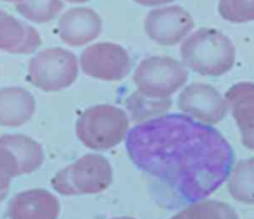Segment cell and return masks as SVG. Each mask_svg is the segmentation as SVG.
Segmentation results:
<instances>
[{"label":"cell","instance_id":"1","mask_svg":"<svg viewBox=\"0 0 254 219\" xmlns=\"http://www.w3.org/2000/svg\"><path fill=\"white\" fill-rule=\"evenodd\" d=\"M126 148L140 169L189 202L220 186L234 160L230 145L215 128L183 114L139 123L127 133Z\"/></svg>","mask_w":254,"mask_h":219},{"label":"cell","instance_id":"2","mask_svg":"<svg viewBox=\"0 0 254 219\" xmlns=\"http://www.w3.org/2000/svg\"><path fill=\"white\" fill-rule=\"evenodd\" d=\"M184 63L201 75L218 76L229 71L235 61V48L220 31L200 28L181 46Z\"/></svg>","mask_w":254,"mask_h":219},{"label":"cell","instance_id":"3","mask_svg":"<svg viewBox=\"0 0 254 219\" xmlns=\"http://www.w3.org/2000/svg\"><path fill=\"white\" fill-rule=\"evenodd\" d=\"M129 120L119 107L100 104L83 111L75 125L80 142L95 151H106L119 145L127 136Z\"/></svg>","mask_w":254,"mask_h":219},{"label":"cell","instance_id":"4","mask_svg":"<svg viewBox=\"0 0 254 219\" xmlns=\"http://www.w3.org/2000/svg\"><path fill=\"white\" fill-rule=\"evenodd\" d=\"M112 179V167L107 159L96 154H86L60 169L51 183L60 194L78 195L99 193L111 184Z\"/></svg>","mask_w":254,"mask_h":219},{"label":"cell","instance_id":"5","mask_svg":"<svg viewBox=\"0 0 254 219\" xmlns=\"http://www.w3.org/2000/svg\"><path fill=\"white\" fill-rule=\"evenodd\" d=\"M44 161L42 146L26 135L0 137V202L9 192L11 179L38 169Z\"/></svg>","mask_w":254,"mask_h":219},{"label":"cell","instance_id":"6","mask_svg":"<svg viewBox=\"0 0 254 219\" xmlns=\"http://www.w3.org/2000/svg\"><path fill=\"white\" fill-rule=\"evenodd\" d=\"M78 63L71 52L51 48L38 53L30 59L28 80L44 91H60L76 79Z\"/></svg>","mask_w":254,"mask_h":219},{"label":"cell","instance_id":"7","mask_svg":"<svg viewBox=\"0 0 254 219\" xmlns=\"http://www.w3.org/2000/svg\"><path fill=\"white\" fill-rule=\"evenodd\" d=\"M189 72L178 60L165 55H153L137 66L133 80L138 91L151 98H168L187 81Z\"/></svg>","mask_w":254,"mask_h":219},{"label":"cell","instance_id":"8","mask_svg":"<svg viewBox=\"0 0 254 219\" xmlns=\"http://www.w3.org/2000/svg\"><path fill=\"white\" fill-rule=\"evenodd\" d=\"M79 62L86 75L106 81L121 80L132 65L126 50L114 43H97L86 48Z\"/></svg>","mask_w":254,"mask_h":219},{"label":"cell","instance_id":"9","mask_svg":"<svg viewBox=\"0 0 254 219\" xmlns=\"http://www.w3.org/2000/svg\"><path fill=\"white\" fill-rule=\"evenodd\" d=\"M178 107L187 116L206 125L219 123L227 113V103L216 88L195 82L179 95Z\"/></svg>","mask_w":254,"mask_h":219},{"label":"cell","instance_id":"10","mask_svg":"<svg viewBox=\"0 0 254 219\" xmlns=\"http://www.w3.org/2000/svg\"><path fill=\"white\" fill-rule=\"evenodd\" d=\"M190 14L178 5L151 10L144 21L147 36L163 46H173L181 42L193 28Z\"/></svg>","mask_w":254,"mask_h":219},{"label":"cell","instance_id":"11","mask_svg":"<svg viewBox=\"0 0 254 219\" xmlns=\"http://www.w3.org/2000/svg\"><path fill=\"white\" fill-rule=\"evenodd\" d=\"M58 31L64 43L71 47H80L93 41L100 35L102 20L90 8H71L60 18Z\"/></svg>","mask_w":254,"mask_h":219},{"label":"cell","instance_id":"12","mask_svg":"<svg viewBox=\"0 0 254 219\" xmlns=\"http://www.w3.org/2000/svg\"><path fill=\"white\" fill-rule=\"evenodd\" d=\"M61 206L58 198L43 188L17 193L9 202L10 219H57Z\"/></svg>","mask_w":254,"mask_h":219},{"label":"cell","instance_id":"13","mask_svg":"<svg viewBox=\"0 0 254 219\" xmlns=\"http://www.w3.org/2000/svg\"><path fill=\"white\" fill-rule=\"evenodd\" d=\"M225 101L239 128L242 144L254 150V83L233 84L225 93Z\"/></svg>","mask_w":254,"mask_h":219},{"label":"cell","instance_id":"14","mask_svg":"<svg viewBox=\"0 0 254 219\" xmlns=\"http://www.w3.org/2000/svg\"><path fill=\"white\" fill-rule=\"evenodd\" d=\"M42 44L31 25L0 10V50L11 54H30Z\"/></svg>","mask_w":254,"mask_h":219},{"label":"cell","instance_id":"15","mask_svg":"<svg viewBox=\"0 0 254 219\" xmlns=\"http://www.w3.org/2000/svg\"><path fill=\"white\" fill-rule=\"evenodd\" d=\"M36 101L26 89L17 86L0 89V125L19 127L34 115Z\"/></svg>","mask_w":254,"mask_h":219},{"label":"cell","instance_id":"16","mask_svg":"<svg viewBox=\"0 0 254 219\" xmlns=\"http://www.w3.org/2000/svg\"><path fill=\"white\" fill-rule=\"evenodd\" d=\"M227 188L235 200L254 205V158L242 160L231 168Z\"/></svg>","mask_w":254,"mask_h":219},{"label":"cell","instance_id":"17","mask_svg":"<svg viewBox=\"0 0 254 219\" xmlns=\"http://www.w3.org/2000/svg\"><path fill=\"white\" fill-rule=\"evenodd\" d=\"M125 104L131 120L142 123L165 115L172 106V99L170 97L151 98L137 90L126 99Z\"/></svg>","mask_w":254,"mask_h":219},{"label":"cell","instance_id":"18","mask_svg":"<svg viewBox=\"0 0 254 219\" xmlns=\"http://www.w3.org/2000/svg\"><path fill=\"white\" fill-rule=\"evenodd\" d=\"M16 10L29 21L43 24L54 19L64 7L62 0H19Z\"/></svg>","mask_w":254,"mask_h":219},{"label":"cell","instance_id":"19","mask_svg":"<svg viewBox=\"0 0 254 219\" xmlns=\"http://www.w3.org/2000/svg\"><path fill=\"white\" fill-rule=\"evenodd\" d=\"M186 219H238L234 208L222 201L205 199L182 210Z\"/></svg>","mask_w":254,"mask_h":219},{"label":"cell","instance_id":"20","mask_svg":"<svg viewBox=\"0 0 254 219\" xmlns=\"http://www.w3.org/2000/svg\"><path fill=\"white\" fill-rule=\"evenodd\" d=\"M218 12L224 20L231 23L254 21V0H220Z\"/></svg>","mask_w":254,"mask_h":219},{"label":"cell","instance_id":"21","mask_svg":"<svg viewBox=\"0 0 254 219\" xmlns=\"http://www.w3.org/2000/svg\"><path fill=\"white\" fill-rule=\"evenodd\" d=\"M133 1L144 6H159V5L173 2L175 0H133Z\"/></svg>","mask_w":254,"mask_h":219},{"label":"cell","instance_id":"22","mask_svg":"<svg viewBox=\"0 0 254 219\" xmlns=\"http://www.w3.org/2000/svg\"><path fill=\"white\" fill-rule=\"evenodd\" d=\"M171 219H186L185 218V216H184V214L182 213V211H180L178 214H176V215H174Z\"/></svg>","mask_w":254,"mask_h":219},{"label":"cell","instance_id":"23","mask_svg":"<svg viewBox=\"0 0 254 219\" xmlns=\"http://www.w3.org/2000/svg\"><path fill=\"white\" fill-rule=\"evenodd\" d=\"M112 219H135V218L130 217V216H120V217H114Z\"/></svg>","mask_w":254,"mask_h":219},{"label":"cell","instance_id":"24","mask_svg":"<svg viewBox=\"0 0 254 219\" xmlns=\"http://www.w3.org/2000/svg\"><path fill=\"white\" fill-rule=\"evenodd\" d=\"M68 2H71V3H82V2H86V1H89V0H66Z\"/></svg>","mask_w":254,"mask_h":219},{"label":"cell","instance_id":"25","mask_svg":"<svg viewBox=\"0 0 254 219\" xmlns=\"http://www.w3.org/2000/svg\"><path fill=\"white\" fill-rule=\"evenodd\" d=\"M3 1H9V2H15V3H16V2H18L19 0H3Z\"/></svg>","mask_w":254,"mask_h":219}]
</instances>
